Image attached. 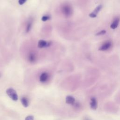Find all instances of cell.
Listing matches in <instances>:
<instances>
[{
	"label": "cell",
	"mask_w": 120,
	"mask_h": 120,
	"mask_svg": "<svg viewBox=\"0 0 120 120\" xmlns=\"http://www.w3.org/2000/svg\"><path fill=\"white\" fill-rule=\"evenodd\" d=\"M7 95L14 101H17L18 99L17 94L15 90L12 88L8 89L6 90Z\"/></svg>",
	"instance_id": "6da1fadb"
},
{
	"label": "cell",
	"mask_w": 120,
	"mask_h": 120,
	"mask_svg": "<svg viewBox=\"0 0 120 120\" xmlns=\"http://www.w3.org/2000/svg\"><path fill=\"white\" fill-rule=\"evenodd\" d=\"M62 10L63 14L67 17L70 16L72 13V8L68 5H65L63 6Z\"/></svg>",
	"instance_id": "7a4b0ae2"
},
{
	"label": "cell",
	"mask_w": 120,
	"mask_h": 120,
	"mask_svg": "<svg viewBox=\"0 0 120 120\" xmlns=\"http://www.w3.org/2000/svg\"><path fill=\"white\" fill-rule=\"evenodd\" d=\"M112 45V42L110 40H107V41H105V42H104L102 44V45L101 46H100V47L99 48L98 50L100 51H106V50L109 49L111 47Z\"/></svg>",
	"instance_id": "3957f363"
},
{
	"label": "cell",
	"mask_w": 120,
	"mask_h": 120,
	"mask_svg": "<svg viewBox=\"0 0 120 120\" xmlns=\"http://www.w3.org/2000/svg\"><path fill=\"white\" fill-rule=\"evenodd\" d=\"M102 8V5H98L95 8V9L91 13H90L89 15V16L91 17V18H95V17H96L97 16V14L99 12V11Z\"/></svg>",
	"instance_id": "277c9868"
},
{
	"label": "cell",
	"mask_w": 120,
	"mask_h": 120,
	"mask_svg": "<svg viewBox=\"0 0 120 120\" xmlns=\"http://www.w3.org/2000/svg\"><path fill=\"white\" fill-rule=\"evenodd\" d=\"M50 42H46L43 40H40L38 42V47L40 48L46 47L49 46L51 45Z\"/></svg>",
	"instance_id": "5b68a950"
},
{
	"label": "cell",
	"mask_w": 120,
	"mask_h": 120,
	"mask_svg": "<svg viewBox=\"0 0 120 120\" xmlns=\"http://www.w3.org/2000/svg\"><path fill=\"white\" fill-rule=\"evenodd\" d=\"M90 108L92 110H96L98 107V104L95 98H91L90 99Z\"/></svg>",
	"instance_id": "8992f818"
},
{
	"label": "cell",
	"mask_w": 120,
	"mask_h": 120,
	"mask_svg": "<svg viewBox=\"0 0 120 120\" xmlns=\"http://www.w3.org/2000/svg\"><path fill=\"white\" fill-rule=\"evenodd\" d=\"M119 21H120V19L119 18L117 17V18H115L113 21L111 23V25H110V27L111 29H116L118 25H119Z\"/></svg>",
	"instance_id": "52a82bcc"
},
{
	"label": "cell",
	"mask_w": 120,
	"mask_h": 120,
	"mask_svg": "<svg viewBox=\"0 0 120 120\" xmlns=\"http://www.w3.org/2000/svg\"><path fill=\"white\" fill-rule=\"evenodd\" d=\"M66 102L68 104L74 105L75 102V99L71 96H68L66 98Z\"/></svg>",
	"instance_id": "ba28073f"
},
{
	"label": "cell",
	"mask_w": 120,
	"mask_h": 120,
	"mask_svg": "<svg viewBox=\"0 0 120 120\" xmlns=\"http://www.w3.org/2000/svg\"><path fill=\"white\" fill-rule=\"evenodd\" d=\"M48 78V75L47 73H45V72H44V73H43L40 76V81L41 82H45V81H46V80H47Z\"/></svg>",
	"instance_id": "9c48e42d"
},
{
	"label": "cell",
	"mask_w": 120,
	"mask_h": 120,
	"mask_svg": "<svg viewBox=\"0 0 120 120\" xmlns=\"http://www.w3.org/2000/svg\"><path fill=\"white\" fill-rule=\"evenodd\" d=\"M21 102H22V105L26 107L28 106V105H29V101L28 100V99L25 98V97H22V98H21Z\"/></svg>",
	"instance_id": "30bf717a"
},
{
	"label": "cell",
	"mask_w": 120,
	"mask_h": 120,
	"mask_svg": "<svg viewBox=\"0 0 120 120\" xmlns=\"http://www.w3.org/2000/svg\"><path fill=\"white\" fill-rule=\"evenodd\" d=\"M29 60L31 62H33L36 60V56L34 53H30L29 55Z\"/></svg>",
	"instance_id": "8fae6325"
},
{
	"label": "cell",
	"mask_w": 120,
	"mask_h": 120,
	"mask_svg": "<svg viewBox=\"0 0 120 120\" xmlns=\"http://www.w3.org/2000/svg\"><path fill=\"white\" fill-rule=\"evenodd\" d=\"M31 24H31V22H29L27 24V27H26V30L27 32H28L30 30V29L31 28Z\"/></svg>",
	"instance_id": "7c38bea8"
},
{
	"label": "cell",
	"mask_w": 120,
	"mask_h": 120,
	"mask_svg": "<svg viewBox=\"0 0 120 120\" xmlns=\"http://www.w3.org/2000/svg\"><path fill=\"white\" fill-rule=\"evenodd\" d=\"M50 18V17L48 15H44L43 16H42V18H41V20L42 21H44V22H45L48 20H49Z\"/></svg>",
	"instance_id": "4fadbf2b"
},
{
	"label": "cell",
	"mask_w": 120,
	"mask_h": 120,
	"mask_svg": "<svg viewBox=\"0 0 120 120\" xmlns=\"http://www.w3.org/2000/svg\"><path fill=\"white\" fill-rule=\"evenodd\" d=\"M106 33V31L105 30H102L99 32H98V33H97L96 34V36H99V35H102L105 34Z\"/></svg>",
	"instance_id": "5bb4252c"
},
{
	"label": "cell",
	"mask_w": 120,
	"mask_h": 120,
	"mask_svg": "<svg viewBox=\"0 0 120 120\" xmlns=\"http://www.w3.org/2000/svg\"><path fill=\"white\" fill-rule=\"evenodd\" d=\"M25 120H34V116L32 115H29L25 118Z\"/></svg>",
	"instance_id": "9a60e30c"
},
{
	"label": "cell",
	"mask_w": 120,
	"mask_h": 120,
	"mask_svg": "<svg viewBox=\"0 0 120 120\" xmlns=\"http://www.w3.org/2000/svg\"><path fill=\"white\" fill-rule=\"evenodd\" d=\"M26 0H19L18 2L20 5H22L26 1Z\"/></svg>",
	"instance_id": "2e32d148"
},
{
	"label": "cell",
	"mask_w": 120,
	"mask_h": 120,
	"mask_svg": "<svg viewBox=\"0 0 120 120\" xmlns=\"http://www.w3.org/2000/svg\"><path fill=\"white\" fill-rule=\"evenodd\" d=\"M87 120V119H86V120Z\"/></svg>",
	"instance_id": "e0dca14e"
}]
</instances>
